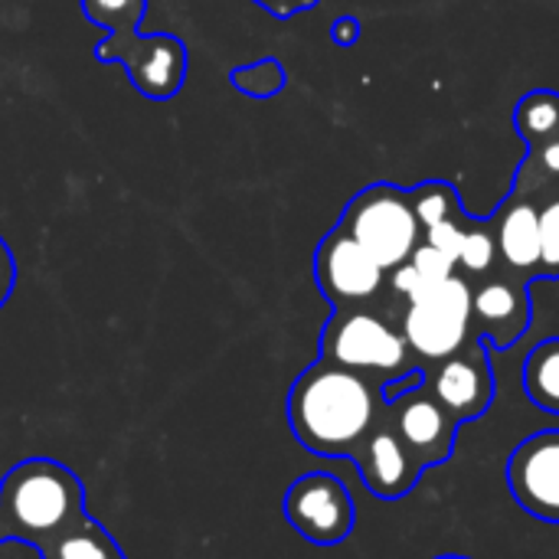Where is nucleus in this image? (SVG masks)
Masks as SVG:
<instances>
[{
    "label": "nucleus",
    "mask_w": 559,
    "mask_h": 559,
    "mask_svg": "<svg viewBox=\"0 0 559 559\" xmlns=\"http://www.w3.org/2000/svg\"><path fill=\"white\" fill-rule=\"evenodd\" d=\"M383 413V393L364 373L337 364H311L288 393L295 439L321 459H350Z\"/></svg>",
    "instance_id": "1"
},
{
    "label": "nucleus",
    "mask_w": 559,
    "mask_h": 559,
    "mask_svg": "<svg viewBox=\"0 0 559 559\" xmlns=\"http://www.w3.org/2000/svg\"><path fill=\"white\" fill-rule=\"evenodd\" d=\"M82 518L85 485L56 459H26L0 481V544L39 550Z\"/></svg>",
    "instance_id": "2"
},
{
    "label": "nucleus",
    "mask_w": 559,
    "mask_h": 559,
    "mask_svg": "<svg viewBox=\"0 0 559 559\" xmlns=\"http://www.w3.org/2000/svg\"><path fill=\"white\" fill-rule=\"evenodd\" d=\"M357 246H364L383 272L409 262L413 249L423 242V226L413 213L409 193L393 183L364 187L344 210L337 223Z\"/></svg>",
    "instance_id": "3"
},
{
    "label": "nucleus",
    "mask_w": 559,
    "mask_h": 559,
    "mask_svg": "<svg viewBox=\"0 0 559 559\" xmlns=\"http://www.w3.org/2000/svg\"><path fill=\"white\" fill-rule=\"evenodd\" d=\"M321 360L390 383V377L409 370V347L380 314L367 308H334L321 331Z\"/></svg>",
    "instance_id": "4"
},
{
    "label": "nucleus",
    "mask_w": 559,
    "mask_h": 559,
    "mask_svg": "<svg viewBox=\"0 0 559 559\" xmlns=\"http://www.w3.org/2000/svg\"><path fill=\"white\" fill-rule=\"evenodd\" d=\"M403 341L423 360H445L472 337V285L452 275L409 298L403 314Z\"/></svg>",
    "instance_id": "5"
},
{
    "label": "nucleus",
    "mask_w": 559,
    "mask_h": 559,
    "mask_svg": "<svg viewBox=\"0 0 559 559\" xmlns=\"http://www.w3.org/2000/svg\"><path fill=\"white\" fill-rule=\"evenodd\" d=\"M285 521L314 547H337L354 534L357 511L347 485L328 472H308L285 491Z\"/></svg>",
    "instance_id": "6"
},
{
    "label": "nucleus",
    "mask_w": 559,
    "mask_h": 559,
    "mask_svg": "<svg viewBox=\"0 0 559 559\" xmlns=\"http://www.w3.org/2000/svg\"><path fill=\"white\" fill-rule=\"evenodd\" d=\"M95 56L105 62H121L131 85L154 102L174 98L187 79V46L170 33L108 36L95 46Z\"/></svg>",
    "instance_id": "7"
},
{
    "label": "nucleus",
    "mask_w": 559,
    "mask_h": 559,
    "mask_svg": "<svg viewBox=\"0 0 559 559\" xmlns=\"http://www.w3.org/2000/svg\"><path fill=\"white\" fill-rule=\"evenodd\" d=\"M386 272L357 246L341 226H334L314 252V282L334 308H364L380 295Z\"/></svg>",
    "instance_id": "8"
},
{
    "label": "nucleus",
    "mask_w": 559,
    "mask_h": 559,
    "mask_svg": "<svg viewBox=\"0 0 559 559\" xmlns=\"http://www.w3.org/2000/svg\"><path fill=\"white\" fill-rule=\"evenodd\" d=\"M386 419L423 472L452 459L459 423L442 409V403L429 393L426 383L393 396Z\"/></svg>",
    "instance_id": "9"
},
{
    "label": "nucleus",
    "mask_w": 559,
    "mask_h": 559,
    "mask_svg": "<svg viewBox=\"0 0 559 559\" xmlns=\"http://www.w3.org/2000/svg\"><path fill=\"white\" fill-rule=\"evenodd\" d=\"M508 488L531 518L559 524V429H544L511 452Z\"/></svg>",
    "instance_id": "10"
},
{
    "label": "nucleus",
    "mask_w": 559,
    "mask_h": 559,
    "mask_svg": "<svg viewBox=\"0 0 559 559\" xmlns=\"http://www.w3.org/2000/svg\"><path fill=\"white\" fill-rule=\"evenodd\" d=\"M426 386L455 423L478 419L495 403V370L481 344H465L459 354L439 360V370Z\"/></svg>",
    "instance_id": "11"
},
{
    "label": "nucleus",
    "mask_w": 559,
    "mask_h": 559,
    "mask_svg": "<svg viewBox=\"0 0 559 559\" xmlns=\"http://www.w3.org/2000/svg\"><path fill=\"white\" fill-rule=\"evenodd\" d=\"M350 459L357 462L367 491L383 501L406 498L423 475L419 462L406 452V445L393 432L390 419H383V416L377 419V426L370 429V436L360 442V449Z\"/></svg>",
    "instance_id": "12"
},
{
    "label": "nucleus",
    "mask_w": 559,
    "mask_h": 559,
    "mask_svg": "<svg viewBox=\"0 0 559 559\" xmlns=\"http://www.w3.org/2000/svg\"><path fill=\"white\" fill-rule=\"evenodd\" d=\"M472 324L491 347H514L531 328V295L521 278H488L472 292Z\"/></svg>",
    "instance_id": "13"
},
{
    "label": "nucleus",
    "mask_w": 559,
    "mask_h": 559,
    "mask_svg": "<svg viewBox=\"0 0 559 559\" xmlns=\"http://www.w3.org/2000/svg\"><path fill=\"white\" fill-rule=\"evenodd\" d=\"M495 242L504 265L518 275H537L540 265V216L537 203L524 193H511L495 216Z\"/></svg>",
    "instance_id": "14"
},
{
    "label": "nucleus",
    "mask_w": 559,
    "mask_h": 559,
    "mask_svg": "<svg viewBox=\"0 0 559 559\" xmlns=\"http://www.w3.org/2000/svg\"><path fill=\"white\" fill-rule=\"evenodd\" d=\"M39 559H128L118 540L92 518H82L59 537H52L46 547L36 550Z\"/></svg>",
    "instance_id": "15"
},
{
    "label": "nucleus",
    "mask_w": 559,
    "mask_h": 559,
    "mask_svg": "<svg viewBox=\"0 0 559 559\" xmlns=\"http://www.w3.org/2000/svg\"><path fill=\"white\" fill-rule=\"evenodd\" d=\"M524 390L534 406L559 416V337L537 344L524 360Z\"/></svg>",
    "instance_id": "16"
},
{
    "label": "nucleus",
    "mask_w": 559,
    "mask_h": 559,
    "mask_svg": "<svg viewBox=\"0 0 559 559\" xmlns=\"http://www.w3.org/2000/svg\"><path fill=\"white\" fill-rule=\"evenodd\" d=\"M406 193H409V203H413V213H416L423 233L429 226L465 216L462 213V197L449 180H426V183H419V187H413Z\"/></svg>",
    "instance_id": "17"
},
{
    "label": "nucleus",
    "mask_w": 559,
    "mask_h": 559,
    "mask_svg": "<svg viewBox=\"0 0 559 559\" xmlns=\"http://www.w3.org/2000/svg\"><path fill=\"white\" fill-rule=\"evenodd\" d=\"M144 10H147V0H82L85 20L102 26L108 36L138 33Z\"/></svg>",
    "instance_id": "18"
},
{
    "label": "nucleus",
    "mask_w": 559,
    "mask_h": 559,
    "mask_svg": "<svg viewBox=\"0 0 559 559\" xmlns=\"http://www.w3.org/2000/svg\"><path fill=\"white\" fill-rule=\"evenodd\" d=\"M229 82L252 98H272L285 88V69L278 59H259V62L233 69Z\"/></svg>",
    "instance_id": "19"
},
{
    "label": "nucleus",
    "mask_w": 559,
    "mask_h": 559,
    "mask_svg": "<svg viewBox=\"0 0 559 559\" xmlns=\"http://www.w3.org/2000/svg\"><path fill=\"white\" fill-rule=\"evenodd\" d=\"M498 262V242H495V229L491 226H465V239H462V252H459V265L485 275L491 272Z\"/></svg>",
    "instance_id": "20"
},
{
    "label": "nucleus",
    "mask_w": 559,
    "mask_h": 559,
    "mask_svg": "<svg viewBox=\"0 0 559 559\" xmlns=\"http://www.w3.org/2000/svg\"><path fill=\"white\" fill-rule=\"evenodd\" d=\"M540 216V265L537 275L540 278H559V193L554 200H547L544 206H537Z\"/></svg>",
    "instance_id": "21"
},
{
    "label": "nucleus",
    "mask_w": 559,
    "mask_h": 559,
    "mask_svg": "<svg viewBox=\"0 0 559 559\" xmlns=\"http://www.w3.org/2000/svg\"><path fill=\"white\" fill-rule=\"evenodd\" d=\"M409 265L416 269V275H419V282H423V288L439 285V282H445V278H452V275H455V262H452L445 252H439L436 246H429V242H419V246L413 249Z\"/></svg>",
    "instance_id": "22"
},
{
    "label": "nucleus",
    "mask_w": 559,
    "mask_h": 559,
    "mask_svg": "<svg viewBox=\"0 0 559 559\" xmlns=\"http://www.w3.org/2000/svg\"><path fill=\"white\" fill-rule=\"evenodd\" d=\"M462 239H465V216L449 219V223H439V226H429V229L423 233V242H429V246H436L439 252H445L455 265H459Z\"/></svg>",
    "instance_id": "23"
},
{
    "label": "nucleus",
    "mask_w": 559,
    "mask_h": 559,
    "mask_svg": "<svg viewBox=\"0 0 559 559\" xmlns=\"http://www.w3.org/2000/svg\"><path fill=\"white\" fill-rule=\"evenodd\" d=\"M13 285H16V262H13L10 246H7V242H3V236H0V308L10 301Z\"/></svg>",
    "instance_id": "24"
},
{
    "label": "nucleus",
    "mask_w": 559,
    "mask_h": 559,
    "mask_svg": "<svg viewBox=\"0 0 559 559\" xmlns=\"http://www.w3.org/2000/svg\"><path fill=\"white\" fill-rule=\"evenodd\" d=\"M393 292L403 295L406 301L416 298V295L423 292V282H419V275H416V269H413L409 262H403V265L393 269Z\"/></svg>",
    "instance_id": "25"
},
{
    "label": "nucleus",
    "mask_w": 559,
    "mask_h": 559,
    "mask_svg": "<svg viewBox=\"0 0 559 559\" xmlns=\"http://www.w3.org/2000/svg\"><path fill=\"white\" fill-rule=\"evenodd\" d=\"M331 39L337 46H354L360 39V20L357 16H337L331 26Z\"/></svg>",
    "instance_id": "26"
},
{
    "label": "nucleus",
    "mask_w": 559,
    "mask_h": 559,
    "mask_svg": "<svg viewBox=\"0 0 559 559\" xmlns=\"http://www.w3.org/2000/svg\"><path fill=\"white\" fill-rule=\"evenodd\" d=\"M252 3L265 7V10L275 13V16H295V13H301V10H311L318 0H252Z\"/></svg>",
    "instance_id": "27"
},
{
    "label": "nucleus",
    "mask_w": 559,
    "mask_h": 559,
    "mask_svg": "<svg viewBox=\"0 0 559 559\" xmlns=\"http://www.w3.org/2000/svg\"><path fill=\"white\" fill-rule=\"evenodd\" d=\"M436 559H468V557H455V554H449V557H436Z\"/></svg>",
    "instance_id": "28"
}]
</instances>
